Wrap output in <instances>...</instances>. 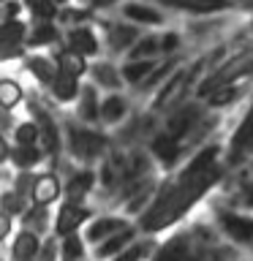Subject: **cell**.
Instances as JSON below:
<instances>
[{
    "label": "cell",
    "instance_id": "obj_33",
    "mask_svg": "<svg viewBox=\"0 0 253 261\" xmlns=\"http://www.w3.org/2000/svg\"><path fill=\"white\" fill-rule=\"evenodd\" d=\"M14 139H16V144H38V125L33 120L16 122L14 125Z\"/></svg>",
    "mask_w": 253,
    "mask_h": 261
},
{
    "label": "cell",
    "instance_id": "obj_36",
    "mask_svg": "<svg viewBox=\"0 0 253 261\" xmlns=\"http://www.w3.org/2000/svg\"><path fill=\"white\" fill-rule=\"evenodd\" d=\"M3 212H8V215H16V212H22V196L16 193V191L3 193Z\"/></svg>",
    "mask_w": 253,
    "mask_h": 261
},
{
    "label": "cell",
    "instance_id": "obj_1",
    "mask_svg": "<svg viewBox=\"0 0 253 261\" xmlns=\"http://www.w3.org/2000/svg\"><path fill=\"white\" fill-rule=\"evenodd\" d=\"M65 136H68V150L77 161H93L98 155H104L106 144H109V139H106L101 130L95 128H87L85 122H65Z\"/></svg>",
    "mask_w": 253,
    "mask_h": 261
},
{
    "label": "cell",
    "instance_id": "obj_20",
    "mask_svg": "<svg viewBox=\"0 0 253 261\" xmlns=\"http://www.w3.org/2000/svg\"><path fill=\"white\" fill-rule=\"evenodd\" d=\"M150 150H153V155H155V158H158L166 169H171V166L177 163V158H180V142H177L174 136H169L166 130H161V134L153 139Z\"/></svg>",
    "mask_w": 253,
    "mask_h": 261
},
{
    "label": "cell",
    "instance_id": "obj_35",
    "mask_svg": "<svg viewBox=\"0 0 253 261\" xmlns=\"http://www.w3.org/2000/svg\"><path fill=\"white\" fill-rule=\"evenodd\" d=\"M183 46V36H180V33H163L161 36V55H174L177 49Z\"/></svg>",
    "mask_w": 253,
    "mask_h": 261
},
{
    "label": "cell",
    "instance_id": "obj_4",
    "mask_svg": "<svg viewBox=\"0 0 253 261\" xmlns=\"http://www.w3.org/2000/svg\"><path fill=\"white\" fill-rule=\"evenodd\" d=\"M24 36H28V22H22V16L0 22V60L24 57Z\"/></svg>",
    "mask_w": 253,
    "mask_h": 261
},
{
    "label": "cell",
    "instance_id": "obj_31",
    "mask_svg": "<svg viewBox=\"0 0 253 261\" xmlns=\"http://www.w3.org/2000/svg\"><path fill=\"white\" fill-rule=\"evenodd\" d=\"M11 253H14L16 261H30V258L38 253V237L33 234V231H22V234L14 240Z\"/></svg>",
    "mask_w": 253,
    "mask_h": 261
},
{
    "label": "cell",
    "instance_id": "obj_29",
    "mask_svg": "<svg viewBox=\"0 0 253 261\" xmlns=\"http://www.w3.org/2000/svg\"><path fill=\"white\" fill-rule=\"evenodd\" d=\"M93 19V11L85 6H60V11H57V24L60 28H73V24H87Z\"/></svg>",
    "mask_w": 253,
    "mask_h": 261
},
{
    "label": "cell",
    "instance_id": "obj_9",
    "mask_svg": "<svg viewBox=\"0 0 253 261\" xmlns=\"http://www.w3.org/2000/svg\"><path fill=\"white\" fill-rule=\"evenodd\" d=\"M229 152H232V163L240 158V155H250L253 152V106L242 117L240 125H237L232 142H229Z\"/></svg>",
    "mask_w": 253,
    "mask_h": 261
},
{
    "label": "cell",
    "instance_id": "obj_45",
    "mask_svg": "<svg viewBox=\"0 0 253 261\" xmlns=\"http://www.w3.org/2000/svg\"><path fill=\"white\" fill-rule=\"evenodd\" d=\"M0 3H3V0H0Z\"/></svg>",
    "mask_w": 253,
    "mask_h": 261
},
{
    "label": "cell",
    "instance_id": "obj_22",
    "mask_svg": "<svg viewBox=\"0 0 253 261\" xmlns=\"http://www.w3.org/2000/svg\"><path fill=\"white\" fill-rule=\"evenodd\" d=\"M95 182V174L93 171H77V174H71V179L65 182V201H71V204H79L85 196L90 193V188H93Z\"/></svg>",
    "mask_w": 253,
    "mask_h": 261
},
{
    "label": "cell",
    "instance_id": "obj_25",
    "mask_svg": "<svg viewBox=\"0 0 253 261\" xmlns=\"http://www.w3.org/2000/svg\"><path fill=\"white\" fill-rule=\"evenodd\" d=\"M22 8L30 16V22H55L60 11L55 0H22Z\"/></svg>",
    "mask_w": 253,
    "mask_h": 261
},
{
    "label": "cell",
    "instance_id": "obj_2",
    "mask_svg": "<svg viewBox=\"0 0 253 261\" xmlns=\"http://www.w3.org/2000/svg\"><path fill=\"white\" fill-rule=\"evenodd\" d=\"M193 85V71L191 65H177L174 71L163 79V85L155 90V98L150 103V109L155 112H166V109H174L180 103V98L188 93V87Z\"/></svg>",
    "mask_w": 253,
    "mask_h": 261
},
{
    "label": "cell",
    "instance_id": "obj_40",
    "mask_svg": "<svg viewBox=\"0 0 253 261\" xmlns=\"http://www.w3.org/2000/svg\"><path fill=\"white\" fill-rule=\"evenodd\" d=\"M8 234H11V218H8V212L0 210V240H6Z\"/></svg>",
    "mask_w": 253,
    "mask_h": 261
},
{
    "label": "cell",
    "instance_id": "obj_19",
    "mask_svg": "<svg viewBox=\"0 0 253 261\" xmlns=\"http://www.w3.org/2000/svg\"><path fill=\"white\" fill-rule=\"evenodd\" d=\"M30 196L36 204H52L57 196H60V179H57L52 171H46V174H38L33 179V188H30Z\"/></svg>",
    "mask_w": 253,
    "mask_h": 261
},
{
    "label": "cell",
    "instance_id": "obj_14",
    "mask_svg": "<svg viewBox=\"0 0 253 261\" xmlns=\"http://www.w3.org/2000/svg\"><path fill=\"white\" fill-rule=\"evenodd\" d=\"M24 65H28V71L33 73V79H36L41 87L52 85V79L57 76V71H60V65H57L55 57H46V55H30V57H24Z\"/></svg>",
    "mask_w": 253,
    "mask_h": 261
},
{
    "label": "cell",
    "instance_id": "obj_38",
    "mask_svg": "<svg viewBox=\"0 0 253 261\" xmlns=\"http://www.w3.org/2000/svg\"><path fill=\"white\" fill-rule=\"evenodd\" d=\"M147 253V245H134L131 250H125V253H120L117 256V261H139Z\"/></svg>",
    "mask_w": 253,
    "mask_h": 261
},
{
    "label": "cell",
    "instance_id": "obj_23",
    "mask_svg": "<svg viewBox=\"0 0 253 261\" xmlns=\"http://www.w3.org/2000/svg\"><path fill=\"white\" fill-rule=\"evenodd\" d=\"M158 55H161V36H139L125 52V60H150V57Z\"/></svg>",
    "mask_w": 253,
    "mask_h": 261
},
{
    "label": "cell",
    "instance_id": "obj_39",
    "mask_svg": "<svg viewBox=\"0 0 253 261\" xmlns=\"http://www.w3.org/2000/svg\"><path fill=\"white\" fill-rule=\"evenodd\" d=\"M117 0H79V6L90 8V11H98V8H112Z\"/></svg>",
    "mask_w": 253,
    "mask_h": 261
},
{
    "label": "cell",
    "instance_id": "obj_28",
    "mask_svg": "<svg viewBox=\"0 0 253 261\" xmlns=\"http://www.w3.org/2000/svg\"><path fill=\"white\" fill-rule=\"evenodd\" d=\"M125 228V220L120 218H98L93 226L87 228V242H104L106 237H112L114 231Z\"/></svg>",
    "mask_w": 253,
    "mask_h": 261
},
{
    "label": "cell",
    "instance_id": "obj_7",
    "mask_svg": "<svg viewBox=\"0 0 253 261\" xmlns=\"http://www.w3.org/2000/svg\"><path fill=\"white\" fill-rule=\"evenodd\" d=\"M63 41V28L57 22H33L24 36V49H41V46H55Z\"/></svg>",
    "mask_w": 253,
    "mask_h": 261
},
{
    "label": "cell",
    "instance_id": "obj_42",
    "mask_svg": "<svg viewBox=\"0 0 253 261\" xmlns=\"http://www.w3.org/2000/svg\"><path fill=\"white\" fill-rule=\"evenodd\" d=\"M245 201H248V207H253V185L248 188V193H245Z\"/></svg>",
    "mask_w": 253,
    "mask_h": 261
},
{
    "label": "cell",
    "instance_id": "obj_6",
    "mask_svg": "<svg viewBox=\"0 0 253 261\" xmlns=\"http://www.w3.org/2000/svg\"><path fill=\"white\" fill-rule=\"evenodd\" d=\"M201 120V109L196 103H185V106H177L174 112H171V117L166 120V134L169 136H174L177 142H183L185 136H191L193 134V128H196V122Z\"/></svg>",
    "mask_w": 253,
    "mask_h": 261
},
{
    "label": "cell",
    "instance_id": "obj_27",
    "mask_svg": "<svg viewBox=\"0 0 253 261\" xmlns=\"http://www.w3.org/2000/svg\"><path fill=\"white\" fill-rule=\"evenodd\" d=\"M8 161H14L16 169H33L36 163L44 161V152H41L38 144H16Z\"/></svg>",
    "mask_w": 253,
    "mask_h": 261
},
{
    "label": "cell",
    "instance_id": "obj_30",
    "mask_svg": "<svg viewBox=\"0 0 253 261\" xmlns=\"http://www.w3.org/2000/svg\"><path fill=\"white\" fill-rule=\"evenodd\" d=\"M24 101V90L14 79H0V109L11 112Z\"/></svg>",
    "mask_w": 253,
    "mask_h": 261
},
{
    "label": "cell",
    "instance_id": "obj_32",
    "mask_svg": "<svg viewBox=\"0 0 253 261\" xmlns=\"http://www.w3.org/2000/svg\"><path fill=\"white\" fill-rule=\"evenodd\" d=\"M185 250H188V240H185V237H174V240L166 242L158 250L155 261H183L185 258Z\"/></svg>",
    "mask_w": 253,
    "mask_h": 261
},
{
    "label": "cell",
    "instance_id": "obj_44",
    "mask_svg": "<svg viewBox=\"0 0 253 261\" xmlns=\"http://www.w3.org/2000/svg\"><path fill=\"white\" fill-rule=\"evenodd\" d=\"M55 3H57V6H68V0H55Z\"/></svg>",
    "mask_w": 253,
    "mask_h": 261
},
{
    "label": "cell",
    "instance_id": "obj_5",
    "mask_svg": "<svg viewBox=\"0 0 253 261\" xmlns=\"http://www.w3.org/2000/svg\"><path fill=\"white\" fill-rule=\"evenodd\" d=\"M63 46L73 49V52L85 57H98L101 55V41H98L95 30L87 24H73V28H63Z\"/></svg>",
    "mask_w": 253,
    "mask_h": 261
},
{
    "label": "cell",
    "instance_id": "obj_12",
    "mask_svg": "<svg viewBox=\"0 0 253 261\" xmlns=\"http://www.w3.org/2000/svg\"><path fill=\"white\" fill-rule=\"evenodd\" d=\"M90 218V212L85 207H79V204H71V201H65L60 212H57V223H55V231L57 237H65V234H73L77 228L85 223V220Z\"/></svg>",
    "mask_w": 253,
    "mask_h": 261
},
{
    "label": "cell",
    "instance_id": "obj_11",
    "mask_svg": "<svg viewBox=\"0 0 253 261\" xmlns=\"http://www.w3.org/2000/svg\"><path fill=\"white\" fill-rule=\"evenodd\" d=\"M104 28H106V41H109V46H112V52H128L131 44L139 38V30H136V24H131V22H104Z\"/></svg>",
    "mask_w": 253,
    "mask_h": 261
},
{
    "label": "cell",
    "instance_id": "obj_10",
    "mask_svg": "<svg viewBox=\"0 0 253 261\" xmlns=\"http://www.w3.org/2000/svg\"><path fill=\"white\" fill-rule=\"evenodd\" d=\"M220 226L234 242L240 245L253 242V218H242L237 212H220Z\"/></svg>",
    "mask_w": 253,
    "mask_h": 261
},
{
    "label": "cell",
    "instance_id": "obj_16",
    "mask_svg": "<svg viewBox=\"0 0 253 261\" xmlns=\"http://www.w3.org/2000/svg\"><path fill=\"white\" fill-rule=\"evenodd\" d=\"M161 3L185 14H215V11H226L234 0H161Z\"/></svg>",
    "mask_w": 253,
    "mask_h": 261
},
{
    "label": "cell",
    "instance_id": "obj_43",
    "mask_svg": "<svg viewBox=\"0 0 253 261\" xmlns=\"http://www.w3.org/2000/svg\"><path fill=\"white\" fill-rule=\"evenodd\" d=\"M242 8H250L253 11V0H242Z\"/></svg>",
    "mask_w": 253,
    "mask_h": 261
},
{
    "label": "cell",
    "instance_id": "obj_21",
    "mask_svg": "<svg viewBox=\"0 0 253 261\" xmlns=\"http://www.w3.org/2000/svg\"><path fill=\"white\" fill-rule=\"evenodd\" d=\"M55 60H57L63 73H71V76H77V79H82L87 73V57L73 52V49H68V46H63V44H60V49H57Z\"/></svg>",
    "mask_w": 253,
    "mask_h": 261
},
{
    "label": "cell",
    "instance_id": "obj_8",
    "mask_svg": "<svg viewBox=\"0 0 253 261\" xmlns=\"http://www.w3.org/2000/svg\"><path fill=\"white\" fill-rule=\"evenodd\" d=\"M122 16H125L131 24H142V28H158V24L166 22L163 11H158V8H153L147 3H139V0L122 6Z\"/></svg>",
    "mask_w": 253,
    "mask_h": 261
},
{
    "label": "cell",
    "instance_id": "obj_18",
    "mask_svg": "<svg viewBox=\"0 0 253 261\" xmlns=\"http://www.w3.org/2000/svg\"><path fill=\"white\" fill-rule=\"evenodd\" d=\"M46 90H49V95H52L57 103H71V101H77V95H79L82 85H79V79H77V76L57 71V76L52 79V85H49Z\"/></svg>",
    "mask_w": 253,
    "mask_h": 261
},
{
    "label": "cell",
    "instance_id": "obj_17",
    "mask_svg": "<svg viewBox=\"0 0 253 261\" xmlns=\"http://www.w3.org/2000/svg\"><path fill=\"white\" fill-rule=\"evenodd\" d=\"M87 71H90V76H93L95 87H106V90H112V93H117V90L125 85L120 76V68L112 63H106V60H98L93 65H87Z\"/></svg>",
    "mask_w": 253,
    "mask_h": 261
},
{
    "label": "cell",
    "instance_id": "obj_37",
    "mask_svg": "<svg viewBox=\"0 0 253 261\" xmlns=\"http://www.w3.org/2000/svg\"><path fill=\"white\" fill-rule=\"evenodd\" d=\"M28 220L38 228V231H44V226H46V207L44 204H36V210L28 212Z\"/></svg>",
    "mask_w": 253,
    "mask_h": 261
},
{
    "label": "cell",
    "instance_id": "obj_26",
    "mask_svg": "<svg viewBox=\"0 0 253 261\" xmlns=\"http://www.w3.org/2000/svg\"><path fill=\"white\" fill-rule=\"evenodd\" d=\"M136 237V231L134 228H120V231H114L112 237H106V242H101L98 245V250H95V256L98 258H109V256H114V253H117L120 248H125V245L131 242Z\"/></svg>",
    "mask_w": 253,
    "mask_h": 261
},
{
    "label": "cell",
    "instance_id": "obj_15",
    "mask_svg": "<svg viewBox=\"0 0 253 261\" xmlns=\"http://www.w3.org/2000/svg\"><path fill=\"white\" fill-rule=\"evenodd\" d=\"M98 117H101V122H106V125H117V122H122V120L128 117V101H125V95L109 93L101 103H98Z\"/></svg>",
    "mask_w": 253,
    "mask_h": 261
},
{
    "label": "cell",
    "instance_id": "obj_41",
    "mask_svg": "<svg viewBox=\"0 0 253 261\" xmlns=\"http://www.w3.org/2000/svg\"><path fill=\"white\" fill-rule=\"evenodd\" d=\"M8 158H11V147H8V142L3 139V134H0V163H6Z\"/></svg>",
    "mask_w": 253,
    "mask_h": 261
},
{
    "label": "cell",
    "instance_id": "obj_13",
    "mask_svg": "<svg viewBox=\"0 0 253 261\" xmlns=\"http://www.w3.org/2000/svg\"><path fill=\"white\" fill-rule=\"evenodd\" d=\"M98 90L95 85H82L79 95H77V117L79 122H85V125H95L98 120Z\"/></svg>",
    "mask_w": 253,
    "mask_h": 261
},
{
    "label": "cell",
    "instance_id": "obj_24",
    "mask_svg": "<svg viewBox=\"0 0 253 261\" xmlns=\"http://www.w3.org/2000/svg\"><path fill=\"white\" fill-rule=\"evenodd\" d=\"M155 65H158V60L155 57H150V60H125L120 65V76H122V82L125 85H131V87H136L139 82H142L147 73H150Z\"/></svg>",
    "mask_w": 253,
    "mask_h": 261
},
{
    "label": "cell",
    "instance_id": "obj_34",
    "mask_svg": "<svg viewBox=\"0 0 253 261\" xmlns=\"http://www.w3.org/2000/svg\"><path fill=\"white\" fill-rule=\"evenodd\" d=\"M82 256H85V242H82V237L65 234V240H63V258L65 261H79Z\"/></svg>",
    "mask_w": 253,
    "mask_h": 261
},
{
    "label": "cell",
    "instance_id": "obj_3",
    "mask_svg": "<svg viewBox=\"0 0 253 261\" xmlns=\"http://www.w3.org/2000/svg\"><path fill=\"white\" fill-rule=\"evenodd\" d=\"M28 109H30V117L33 122L38 125V144H41V152L46 155L49 161L57 158L60 152V130H57V122L52 120V114L46 112V106L41 103L38 95H30L28 98Z\"/></svg>",
    "mask_w": 253,
    "mask_h": 261
}]
</instances>
